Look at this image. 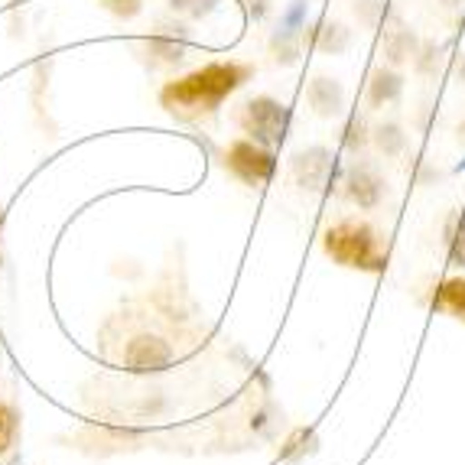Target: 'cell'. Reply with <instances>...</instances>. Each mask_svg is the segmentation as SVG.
<instances>
[{"label":"cell","instance_id":"8","mask_svg":"<svg viewBox=\"0 0 465 465\" xmlns=\"http://www.w3.org/2000/svg\"><path fill=\"white\" fill-rule=\"evenodd\" d=\"M189 49V30L186 26H176V24H160L147 39H143V53L150 55V63L156 65H179L186 63Z\"/></svg>","mask_w":465,"mask_h":465},{"label":"cell","instance_id":"2","mask_svg":"<svg viewBox=\"0 0 465 465\" xmlns=\"http://www.w3.org/2000/svg\"><path fill=\"white\" fill-rule=\"evenodd\" d=\"M322 251L332 264L358 273H384L391 261V241L361 218L335 222L322 234Z\"/></svg>","mask_w":465,"mask_h":465},{"label":"cell","instance_id":"26","mask_svg":"<svg viewBox=\"0 0 465 465\" xmlns=\"http://www.w3.org/2000/svg\"><path fill=\"white\" fill-rule=\"evenodd\" d=\"M456 140H459V143H462V147H465V117H462V121H459V124H456Z\"/></svg>","mask_w":465,"mask_h":465},{"label":"cell","instance_id":"14","mask_svg":"<svg viewBox=\"0 0 465 465\" xmlns=\"http://www.w3.org/2000/svg\"><path fill=\"white\" fill-rule=\"evenodd\" d=\"M407 131H403L401 121H381L371 127V147L378 150L384 160H397V156L407 153Z\"/></svg>","mask_w":465,"mask_h":465},{"label":"cell","instance_id":"6","mask_svg":"<svg viewBox=\"0 0 465 465\" xmlns=\"http://www.w3.org/2000/svg\"><path fill=\"white\" fill-rule=\"evenodd\" d=\"M341 193L355 209L374 212L381 202L388 199V179L381 176L378 166H371L368 160H358L341 173Z\"/></svg>","mask_w":465,"mask_h":465},{"label":"cell","instance_id":"24","mask_svg":"<svg viewBox=\"0 0 465 465\" xmlns=\"http://www.w3.org/2000/svg\"><path fill=\"white\" fill-rule=\"evenodd\" d=\"M248 4V14L254 16V20H264L267 14H271V0H244Z\"/></svg>","mask_w":465,"mask_h":465},{"label":"cell","instance_id":"17","mask_svg":"<svg viewBox=\"0 0 465 465\" xmlns=\"http://www.w3.org/2000/svg\"><path fill=\"white\" fill-rule=\"evenodd\" d=\"M450 43H436V39H427V43H420L417 55H413V69L417 75L423 78H436L442 69H446V59H450Z\"/></svg>","mask_w":465,"mask_h":465},{"label":"cell","instance_id":"12","mask_svg":"<svg viewBox=\"0 0 465 465\" xmlns=\"http://www.w3.org/2000/svg\"><path fill=\"white\" fill-rule=\"evenodd\" d=\"M302 46L316 49V53H322V55H341L351 46V33H349V26L319 20L310 30H302Z\"/></svg>","mask_w":465,"mask_h":465},{"label":"cell","instance_id":"7","mask_svg":"<svg viewBox=\"0 0 465 465\" xmlns=\"http://www.w3.org/2000/svg\"><path fill=\"white\" fill-rule=\"evenodd\" d=\"M173 361H176V351H173V345L163 339V335L140 332L124 345V365L137 374L166 371Z\"/></svg>","mask_w":465,"mask_h":465},{"label":"cell","instance_id":"10","mask_svg":"<svg viewBox=\"0 0 465 465\" xmlns=\"http://www.w3.org/2000/svg\"><path fill=\"white\" fill-rule=\"evenodd\" d=\"M306 101H310V108L316 111L319 117H335L345 111V85H341L339 78L332 75H312L310 85H306Z\"/></svg>","mask_w":465,"mask_h":465},{"label":"cell","instance_id":"22","mask_svg":"<svg viewBox=\"0 0 465 465\" xmlns=\"http://www.w3.org/2000/svg\"><path fill=\"white\" fill-rule=\"evenodd\" d=\"M98 4L108 10L111 16H117V20H134V16L143 10V0H98Z\"/></svg>","mask_w":465,"mask_h":465},{"label":"cell","instance_id":"1","mask_svg":"<svg viewBox=\"0 0 465 465\" xmlns=\"http://www.w3.org/2000/svg\"><path fill=\"white\" fill-rule=\"evenodd\" d=\"M254 78V65L248 63H209L186 75L173 78L160 88V108L170 111L179 121L215 114L238 88Z\"/></svg>","mask_w":465,"mask_h":465},{"label":"cell","instance_id":"18","mask_svg":"<svg viewBox=\"0 0 465 465\" xmlns=\"http://www.w3.org/2000/svg\"><path fill=\"white\" fill-rule=\"evenodd\" d=\"M316 446H319L316 430H312V427H296L293 433L283 440L277 459H280V462H300V459L312 456V452H316Z\"/></svg>","mask_w":465,"mask_h":465},{"label":"cell","instance_id":"25","mask_svg":"<svg viewBox=\"0 0 465 465\" xmlns=\"http://www.w3.org/2000/svg\"><path fill=\"white\" fill-rule=\"evenodd\" d=\"M452 65H456V82L465 88V53H462V55H456V63H452Z\"/></svg>","mask_w":465,"mask_h":465},{"label":"cell","instance_id":"21","mask_svg":"<svg viewBox=\"0 0 465 465\" xmlns=\"http://www.w3.org/2000/svg\"><path fill=\"white\" fill-rule=\"evenodd\" d=\"M173 14L186 16V20H205L218 7V0H166Z\"/></svg>","mask_w":465,"mask_h":465},{"label":"cell","instance_id":"5","mask_svg":"<svg viewBox=\"0 0 465 465\" xmlns=\"http://www.w3.org/2000/svg\"><path fill=\"white\" fill-rule=\"evenodd\" d=\"M225 170L234 179H241L244 186H267L277 176V150H267L261 143H254L251 137L234 140L225 150Z\"/></svg>","mask_w":465,"mask_h":465},{"label":"cell","instance_id":"15","mask_svg":"<svg viewBox=\"0 0 465 465\" xmlns=\"http://www.w3.org/2000/svg\"><path fill=\"white\" fill-rule=\"evenodd\" d=\"M442 244H446V261L456 271H465V209H456L446 225H442Z\"/></svg>","mask_w":465,"mask_h":465},{"label":"cell","instance_id":"11","mask_svg":"<svg viewBox=\"0 0 465 465\" xmlns=\"http://www.w3.org/2000/svg\"><path fill=\"white\" fill-rule=\"evenodd\" d=\"M403 94V72L394 69V65H378L368 78V108L371 111H381V108H391L397 104Z\"/></svg>","mask_w":465,"mask_h":465},{"label":"cell","instance_id":"13","mask_svg":"<svg viewBox=\"0 0 465 465\" xmlns=\"http://www.w3.org/2000/svg\"><path fill=\"white\" fill-rule=\"evenodd\" d=\"M430 310L442 312V316L456 319L465 326V273L459 277H446L442 283H436L430 293Z\"/></svg>","mask_w":465,"mask_h":465},{"label":"cell","instance_id":"9","mask_svg":"<svg viewBox=\"0 0 465 465\" xmlns=\"http://www.w3.org/2000/svg\"><path fill=\"white\" fill-rule=\"evenodd\" d=\"M420 49V39L413 33V26H407L403 20H391V26L384 30V39H381V55H384V65H394V69H403L407 63H413V55Z\"/></svg>","mask_w":465,"mask_h":465},{"label":"cell","instance_id":"3","mask_svg":"<svg viewBox=\"0 0 465 465\" xmlns=\"http://www.w3.org/2000/svg\"><path fill=\"white\" fill-rule=\"evenodd\" d=\"M238 124L254 143L267 150H280L287 143L290 124H293V108L273 94H254L241 104Z\"/></svg>","mask_w":465,"mask_h":465},{"label":"cell","instance_id":"4","mask_svg":"<svg viewBox=\"0 0 465 465\" xmlns=\"http://www.w3.org/2000/svg\"><path fill=\"white\" fill-rule=\"evenodd\" d=\"M290 170H293L296 186L312 195H329L335 186H341V173H345L339 163V153L322 147V143L296 150L290 156Z\"/></svg>","mask_w":465,"mask_h":465},{"label":"cell","instance_id":"19","mask_svg":"<svg viewBox=\"0 0 465 465\" xmlns=\"http://www.w3.org/2000/svg\"><path fill=\"white\" fill-rule=\"evenodd\" d=\"M371 143V127L361 114H349L345 127H341V150L349 153H361V150Z\"/></svg>","mask_w":465,"mask_h":465},{"label":"cell","instance_id":"23","mask_svg":"<svg viewBox=\"0 0 465 465\" xmlns=\"http://www.w3.org/2000/svg\"><path fill=\"white\" fill-rule=\"evenodd\" d=\"M384 4H388V0H358L355 4L358 20H361L365 26H378L381 16H384Z\"/></svg>","mask_w":465,"mask_h":465},{"label":"cell","instance_id":"16","mask_svg":"<svg viewBox=\"0 0 465 465\" xmlns=\"http://www.w3.org/2000/svg\"><path fill=\"white\" fill-rule=\"evenodd\" d=\"M271 53L280 65H296L300 63V53H302V30L280 24V30L271 36Z\"/></svg>","mask_w":465,"mask_h":465},{"label":"cell","instance_id":"20","mask_svg":"<svg viewBox=\"0 0 465 465\" xmlns=\"http://www.w3.org/2000/svg\"><path fill=\"white\" fill-rule=\"evenodd\" d=\"M16 436H20V413L7 403H0V456H7L14 450Z\"/></svg>","mask_w":465,"mask_h":465}]
</instances>
